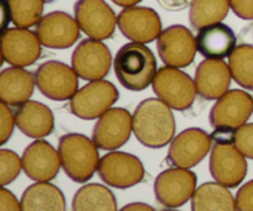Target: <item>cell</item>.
<instances>
[{
	"label": "cell",
	"instance_id": "52a82bcc",
	"mask_svg": "<svg viewBox=\"0 0 253 211\" xmlns=\"http://www.w3.org/2000/svg\"><path fill=\"white\" fill-rule=\"evenodd\" d=\"M198 177L193 170L168 168L157 175L153 185L156 200L167 209H175L192 200L197 190Z\"/></svg>",
	"mask_w": 253,
	"mask_h": 211
},
{
	"label": "cell",
	"instance_id": "7c38bea8",
	"mask_svg": "<svg viewBox=\"0 0 253 211\" xmlns=\"http://www.w3.org/2000/svg\"><path fill=\"white\" fill-rule=\"evenodd\" d=\"M157 51L161 61L166 66L185 68L195 59L198 52L197 40L188 27L172 25L158 36Z\"/></svg>",
	"mask_w": 253,
	"mask_h": 211
},
{
	"label": "cell",
	"instance_id": "ba28073f",
	"mask_svg": "<svg viewBox=\"0 0 253 211\" xmlns=\"http://www.w3.org/2000/svg\"><path fill=\"white\" fill-rule=\"evenodd\" d=\"M211 148L212 138L207 131L199 127L185 128L172 140L166 161L170 167L190 169L199 165Z\"/></svg>",
	"mask_w": 253,
	"mask_h": 211
},
{
	"label": "cell",
	"instance_id": "7a4b0ae2",
	"mask_svg": "<svg viewBox=\"0 0 253 211\" xmlns=\"http://www.w3.org/2000/svg\"><path fill=\"white\" fill-rule=\"evenodd\" d=\"M114 72L121 85L130 91H143L152 84L157 73L153 52L140 42L124 44L113 62Z\"/></svg>",
	"mask_w": 253,
	"mask_h": 211
},
{
	"label": "cell",
	"instance_id": "3957f363",
	"mask_svg": "<svg viewBox=\"0 0 253 211\" xmlns=\"http://www.w3.org/2000/svg\"><path fill=\"white\" fill-rule=\"evenodd\" d=\"M58 153L64 173L76 183H86L98 172L99 148L82 133H66L58 141Z\"/></svg>",
	"mask_w": 253,
	"mask_h": 211
},
{
	"label": "cell",
	"instance_id": "30bf717a",
	"mask_svg": "<svg viewBox=\"0 0 253 211\" xmlns=\"http://www.w3.org/2000/svg\"><path fill=\"white\" fill-rule=\"evenodd\" d=\"M209 169L215 182L234 189L245 180L249 165L246 157L232 142H212Z\"/></svg>",
	"mask_w": 253,
	"mask_h": 211
},
{
	"label": "cell",
	"instance_id": "ffe728a7",
	"mask_svg": "<svg viewBox=\"0 0 253 211\" xmlns=\"http://www.w3.org/2000/svg\"><path fill=\"white\" fill-rule=\"evenodd\" d=\"M231 72L224 59H208L200 62L194 76L198 95L204 100H217L229 91Z\"/></svg>",
	"mask_w": 253,
	"mask_h": 211
},
{
	"label": "cell",
	"instance_id": "8d00e7d4",
	"mask_svg": "<svg viewBox=\"0 0 253 211\" xmlns=\"http://www.w3.org/2000/svg\"><path fill=\"white\" fill-rule=\"evenodd\" d=\"M11 21V11H10L7 0H1V31L9 29L7 25Z\"/></svg>",
	"mask_w": 253,
	"mask_h": 211
},
{
	"label": "cell",
	"instance_id": "603a6c76",
	"mask_svg": "<svg viewBox=\"0 0 253 211\" xmlns=\"http://www.w3.org/2000/svg\"><path fill=\"white\" fill-rule=\"evenodd\" d=\"M35 77L21 67H9L0 74V98L9 106H19L30 100L35 90Z\"/></svg>",
	"mask_w": 253,
	"mask_h": 211
},
{
	"label": "cell",
	"instance_id": "9a60e30c",
	"mask_svg": "<svg viewBox=\"0 0 253 211\" xmlns=\"http://www.w3.org/2000/svg\"><path fill=\"white\" fill-rule=\"evenodd\" d=\"M132 132V115L124 108H111L95 123L91 140L99 150L116 151L130 140Z\"/></svg>",
	"mask_w": 253,
	"mask_h": 211
},
{
	"label": "cell",
	"instance_id": "5bb4252c",
	"mask_svg": "<svg viewBox=\"0 0 253 211\" xmlns=\"http://www.w3.org/2000/svg\"><path fill=\"white\" fill-rule=\"evenodd\" d=\"M109 47L101 41L85 39L72 53V68L83 81H101L109 74L113 64Z\"/></svg>",
	"mask_w": 253,
	"mask_h": 211
},
{
	"label": "cell",
	"instance_id": "4fadbf2b",
	"mask_svg": "<svg viewBox=\"0 0 253 211\" xmlns=\"http://www.w3.org/2000/svg\"><path fill=\"white\" fill-rule=\"evenodd\" d=\"M73 10L81 31L89 39L104 41L115 32L118 16L105 0H77Z\"/></svg>",
	"mask_w": 253,
	"mask_h": 211
},
{
	"label": "cell",
	"instance_id": "4316f807",
	"mask_svg": "<svg viewBox=\"0 0 253 211\" xmlns=\"http://www.w3.org/2000/svg\"><path fill=\"white\" fill-rule=\"evenodd\" d=\"M230 11L229 0H192L189 21L195 30L219 24Z\"/></svg>",
	"mask_w": 253,
	"mask_h": 211
},
{
	"label": "cell",
	"instance_id": "277c9868",
	"mask_svg": "<svg viewBox=\"0 0 253 211\" xmlns=\"http://www.w3.org/2000/svg\"><path fill=\"white\" fill-rule=\"evenodd\" d=\"M152 89L158 99L180 113L190 110L197 101L198 91L194 79L174 67L158 68L152 82Z\"/></svg>",
	"mask_w": 253,
	"mask_h": 211
},
{
	"label": "cell",
	"instance_id": "d6986e66",
	"mask_svg": "<svg viewBox=\"0 0 253 211\" xmlns=\"http://www.w3.org/2000/svg\"><path fill=\"white\" fill-rule=\"evenodd\" d=\"M22 170L35 182H51L62 168L58 150L47 141H34L22 153Z\"/></svg>",
	"mask_w": 253,
	"mask_h": 211
},
{
	"label": "cell",
	"instance_id": "6da1fadb",
	"mask_svg": "<svg viewBox=\"0 0 253 211\" xmlns=\"http://www.w3.org/2000/svg\"><path fill=\"white\" fill-rule=\"evenodd\" d=\"M132 131L138 142L146 147H166L175 137L174 114L161 99H145L132 114Z\"/></svg>",
	"mask_w": 253,
	"mask_h": 211
},
{
	"label": "cell",
	"instance_id": "ab89813d",
	"mask_svg": "<svg viewBox=\"0 0 253 211\" xmlns=\"http://www.w3.org/2000/svg\"><path fill=\"white\" fill-rule=\"evenodd\" d=\"M162 211H179V210H174V209H166V210H162Z\"/></svg>",
	"mask_w": 253,
	"mask_h": 211
},
{
	"label": "cell",
	"instance_id": "5b68a950",
	"mask_svg": "<svg viewBox=\"0 0 253 211\" xmlns=\"http://www.w3.org/2000/svg\"><path fill=\"white\" fill-rule=\"evenodd\" d=\"M118 88L109 81L89 82L69 100V111L82 120H98L119 100Z\"/></svg>",
	"mask_w": 253,
	"mask_h": 211
},
{
	"label": "cell",
	"instance_id": "cb8c5ba5",
	"mask_svg": "<svg viewBox=\"0 0 253 211\" xmlns=\"http://www.w3.org/2000/svg\"><path fill=\"white\" fill-rule=\"evenodd\" d=\"M22 211H67L63 192L49 182H36L22 193Z\"/></svg>",
	"mask_w": 253,
	"mask_h": 211
},
{
	"label": "cell",
	"instance_id": "8fae6325",
	"mask_svg": "<svg viewBox=\"0 0 253 211\" xmlns=\"http://www.w3.org/2000/svg\"><path fill=\"white\" fill-rule=\"evenodd\" d=\"M253 114V98L241 89H232L217 99L209 113L210 125L214 130L236 131Z\"/></svg>",
	"mask_w": 253,
	"mask_h": 211
},
{
	"label": "cell",
	"instance_id": "f1b7e54d",
	"mask_svg": "<svg viewBox=\"0 0 253 211\" xmlns=\"http://www.w3.org/2000/svg\"><path fill=\"white\" fill-rule=\"evenodd\" d=\"M15 27L30 29L42 19L44 0H7Z\"/></svg>",
	"mask_w": 253,
	"mask_h": 211
},
{
	"label": "cell",
	"instance_id": "83f0119b",
	"mask_svg": "<svg viewBox=\"0 0 253 211\" xmlns=\"http://www.w3.org/2000/svg\"><path fill=\"white\" fill-rule=\"evenodd\" d=\"M229 68L232 79L242 88L253 90V46L242 43L235 47L229 56Z\"/></svg>",
	"mask_w": 253,
	"mask_h": 211
},
{
	"label": "cell",
	"instance_id": "ac0fdd59",
	"mask_svg": "<svg viewBox=\"0 0 253 211\" xmlns=\"http://www.w3.org/2000/svg\"><path fill=\"white\" fill-rule=\"evenodd\" d=\"M35 32L42 46L53 49L69 48L81 37L77 20L64 11H52L42 16Z\"/></svg>",
	"mask_w": 253,
	"mask_h": 211
},
{
	"label": "cell",
	"instance_id": "f546056e",
	"mask_svg": "<svg viewBox=\"0 0 253 211\" xmlns=\"http://www.w3.org/2000/svg\"><path fill=\"white\" fill-rule=\"evenodd\" d=\"M22 170V161L11 150H0V184L6 187L19 177Z\"/></svg>",
	"mask_w": 253,
	"mask_h": 211
},
{
	"label": "cell",
	"instance_id": "2e32d148",
	"mask_svg": "<svg viewBox=\"0 0 253 211\" xmlns=\"http://www.w3.org/2000/svg\"><path fill=\"white\" fill-rule=\"evenodd\" d=\"M42 44L36 32L21 27H9L1 31L2 61L12 67L32 66L41 57Z\"/></svg>",
	"mask_w": 253,
	"mask_h": 211
},
{
	"label": "cell",
	"instance_id": "74e56055",
	"mask_svg": "<svg viewBox=\"0 0 253 211\" xmlns=\"http://www.w3.org/2000/svg\"><path fill=\"white\" fill-rule=\"evenodd\" d=\"M119 211H156V210L155 208L146 204V203H130V204L121 208Z\"/></svg>",
	"mask_w": 253,
	"mask_h": 211
},
{
	"label": "cell",
	"instance_id": "1f68e13d",
	"mask_svg": "<svg viewBox=\"0 0 253 211\" xmlns=\"http://www.w3.org/2000/svg\"><path fill=\"white\" fill-rule=\"evenodd\" d=\"M15 124L14 114L10 110V106L6 104L1 103L0 105V145L4 146L11 137L14 132Z\"/></svg>",
	"mask_w": 253,
	"mask_h": 211
},
{
	"label": "cell",
	"instance_id": "d6a6232c",
	"mask_svg": "<svg viewBox=\"0 0 253 211\" xmlns=\"http://www.w3.org/2000/svg\"><path fill=\"white\" fill-rule=\"evenodd\" d=\"M235 203L237 211H253V179L237 190Z\"/></svg>",
	"mask_w": 253,
	"mask_h": 211
},
{
	"label": "cell",
	"instance_id": "d4e9b609",
	"mask_svg": "<svg viewBox=\"0 0 253 211\" xmlns=\"http://www.w3.org/2000/svg\"><path fill=\"white\" fill-rule=\"evenodd\" d=\"M192 211H237L229 188L217 182L199 185L192 198Z\"/></svg>",
	"mask_w": 253,
	"mask_h": 211
},
{
	"label": "cell",
	"instance_id": "8992f818",
	"mask_svg": "<svg viewBox=\"0 0 253 211\" xmlns=\"http://www.w3.org/2000/svg\"><path fill=\"white\" fill-rule=\"evenodd\" d=\"M35 83L42 95L53 101H67L79 90V77L72 66L59 61H47L35 71Z\"/></svg>",
	"mask_w": 253,
	"mask_h": 211
},
{
	"label": "cell",
	"instance_id": "9c48e42d",
	"mask_svg": "<svg viewBox=\"0 0 253 211\" xmlns=\"http://www.w3.org/2000/svg\"><path fill=\"white\" fill-rule=\"evenodd\" d=\"M98 174L106 185L116 189H128L141 183L145 167L138 157L127 152L111 151L100 158Z\"/></svg>",
	"mask_w": 253,
	"mask_h": 211
},
{
	"label": "cell",
	"instance_id": "e0dca14e",
	"mask_svg": "<svg viewBox=\"0 0 253 211\" xmlns=\"http://www.w3.org/2000/svg\"><path fill=\"white\" fill-rule=\"evenodd\" d=\"M118 27L126 39L140 43L153 42L163 31L158 12L146 6L124 7L118 15Z\"/></svg>",
	"mask_w": 253,
	"mask_h": 211
},
{
	"label": "cell",
	"instance_id": "44dd1931",
	"mask_svg": "<svg viewBox=\"0 0 253 211\" xmlns=\"http://www.w3.org/2000/svg\"><path fill=\"white\" fill-rule=\"evenodd\" d=\"M16 127L27 137L40 140L54 130V116L51 109L36 100H29L16 106L14 111Z\"/></svg>",
	"mask_w": 253,
	"mask_h": 211
},
{
	"label": "cell",
	"instance_id": "484cf974",
	"mask_svg": "<svg viewBox=\"0 0 253 211\" xmlns=\"http://www.w3.org/2000/svg\"><path fill=\"white\" fill-rule=\"evenodd\" d=\"M72 211H118V204L108 187L90 183L77 190L72 200Z\"/></svg>",
	"mask_w": 253,
	"mask_h": 211
},
{
	"label": "cell",
	"instance_id": "e575fe53",
	"mask_svg": "<svg viewBox=\"0 0 253 211\" xmlns=\"http://www.w3.org/2000/svg\"><path fill=\"white\" fill-rule=\"evenodd\" d=\"M0 211H22L21 203L5 187L0 189Z\"/></svg>",
	"mask_w": 253,
	"mask_h": 211
},
{
	"label": "cell",
	"instance_id": "f35d334b",
	"mask_svg": "<svg viewBox=\"0 0 253 211\" xmlns=\"http://www.w3.org/2000/svg\"><path fill=\"white\" fill-rule=\"evenodd\" d=\"M115 5L121 7H130V6H136L137 4H140L142 0H111Z\"/></svg>",
	"mask_w": 253,
	"mask_h": 211
},
{
	"label": "cell",
	"instance_id": "d590c367",
	"mask_svg": "<svg viewBox=\"0 0 253 211\" xmlns=\"http://www.w3.org/2000/svg\"><path fill=\"white\" fill-rule=\"evenodd\" d=\"M158 4L168 11H182L190 5L189 0H157Z\"/></svg>",
	"mask_w": 253,
	"mask_h": 211
},
{
	"label": "cell",
	"instance_id": "4dcf8cb0",
	"mask_svg": "<svg viewBox=\"0 0 253 211\" xmlns=\"http://www.w3.org/2000/svg\"><path fill=\"white\" fill-rule=\"evenodd\" d=\"M234 145L249 160H253V123L245 124L235 131Z\"/></svg>",
	"mask_w": 253,
	"mask_h": 211
},
{
	"label": "cell",
	"instance_id": "7402d4cb",
	"mask_svg": "<svg viewBox=\"0 0 253 211\" xmlns=\"http://www.w3.org/2000/svg\"><path fill=\"white\" fill-rule=\"evenodd\" d=\"M195 40L198 52L208 59L226 58L236 47L234 30L222 22L198 30Z\"/></svg>",
	"mask_w": 253,
	"mask_h": 211
},
{
	"label": "cell",
	"instance_id": "836d02e7",
	"mask_svg": "<svg viewBox=\"0 0 253 211\" xmlns=\"http://www.w3.org/2000/svg\"><path fill=\"white\" fill-rule=\"evenodd\" d=\"M230 7L242 20H253V0H229Z\"/></svg>",
	"mask_w": 253,
	"mask_h": 211
}]
</instances>
